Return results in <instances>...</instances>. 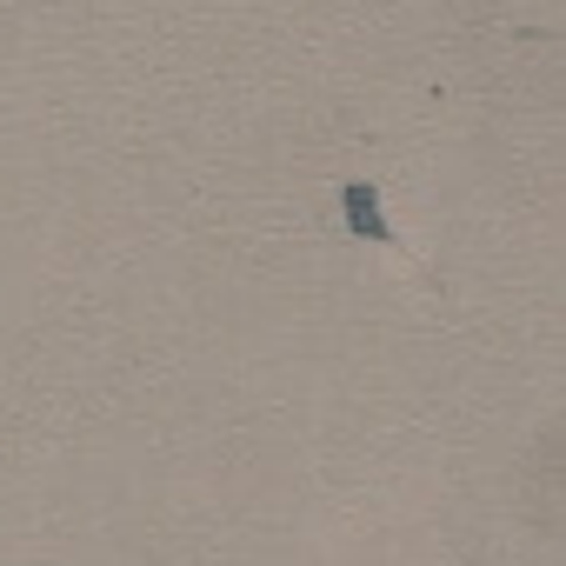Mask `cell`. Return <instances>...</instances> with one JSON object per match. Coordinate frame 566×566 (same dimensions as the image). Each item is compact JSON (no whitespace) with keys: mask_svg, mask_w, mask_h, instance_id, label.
Here are the masks:
<instances>
[{"mask_svg":"<svg viewBox=\"0 0 566 566\" xmlns=\"http://www.w3.org/2000/svg\"><path fill=\"white\" fill-rule=\"evenodd\" d=\"M340 213H347V227L360 233V240H394V227H387V213H380V193L374 187H340Z\"/></svg>","mask_w":566,"mask_h":566,"instance_id":"1","label":"cell"}]
</instances>
